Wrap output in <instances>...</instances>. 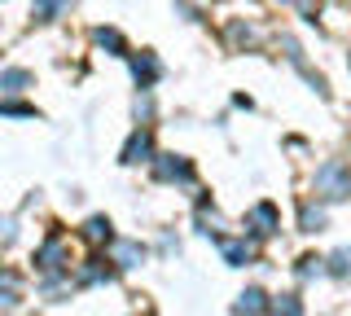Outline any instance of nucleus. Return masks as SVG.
I'll return each mask as SVG.
<instances>
[{
    "label": "nucleus",
    "instance_id": "7ed1b4c3",
    "mask_svg": "<svg viewBox=\"0 0 351 316\" xmlns=\"http://www.w3.org/2000/svg\"><path fill=\"white\" fill-rule=\"evenodd\" d=\"M158 176L162 180H193V167L184 158H176V154H162L158 158Z\"/></svg>",
    "mask_w": 351,
    "mask_h": 316
},
{
    "label": "nucleus",
    "instance_id": "2eb2a0df",
    "mask_svg": "<svg viewBox=\"0 0 351 316\" xmlns=\"http://www.w3.org/2000/svg\"><path fill=\"white\" fill-rule=\"evenodd\" d=\"M285 5H294V9H303L307 18L316 23V9H321V0H285Z\"/></svg>",
    "mask_w": 351,
    "mask_h": 316
},
{
    "label": "nucleus",
    "instance_id": "dca6fc26",
    "mask_svg": "<svg viewBox=\"0 0 351 316\" xmlns=\"http://www.w3.org/2000/svg\"><path fill=\"white\" fill-rule=\"evenodd\" d=\"M62 9V0H40V18H53Z\"/></svg>",
    "mask_w": 351,
    "mask_h": 316
},
{
    "label": "nucleus",
    "instance_id": "423d86ee",
    "mask_svg": "<svg viewBox=\"0 0 351 316\" xmlns=\"http://www.w3.org/2000/svg\"><path fill=\"white\" fill-rule=\"evenodd\" d=\"M132 71H136L141 84H154V80H158V62H154L149 53H145V58H132Z\"/></svg>",
    "mask_w": 351,
    "mask_h": 316
},
{
    "label": "nucleus",
    "instance_id": "f03ea898",
    "mask_svg": "<svg viewBox=\"0 0 351 316\" xmlns=\"http://www.w3.org/2000/svg\"><path fill=\"white\" fill-rule=\"evenodd\" d=\"M246 224H250V233H255V237H272V233H277V224H281L277 220V206H272V202H259L255 211H250Z\"/></svg>",
    "mask_w": 351,
    "mask_h": 316
},
{
    "label": "nucleus",
    "instance_id": "20e7f679",
    "mask_svg": "<svg viewBox=\"0 0 351 316\" xmlns=\"http://www.w3.org/2000/svg\"><path fill=\"white\" fill-rule=\"evenodd\" d=\"M154 154V145H149V132H136L128 141V149H123V162H149Z\"/></svg>",
    "mask_w": 351,
    "mask_h": 316
},
{
    "label": "nucleus",
    "instance_id": "f257e3e1",
    "mask_svg": "<svg viewBox=\"0 0 351 316\" xmlns=\"http://www.w3.org/2000/svg\"><path fill=\"white\" fill-rule=\"evenodd\" d=\"M316 193H321L325 202H338L351 193V162L343 158H329L321 171H316Z\"/></svg>",
    "mask_w": 351,
    "mask_h": 316
},
{
    "label": "nucleus",
    "instance_id": "6e6552de",
    "mask_svg": "<svg viewBox=\"0 0 351 316\" xmlns=\"http://www.w3.org/2000/svg\"><path fill=\"white\" fill-rule=\"evenodd\" d=\"M84 237H88V242H110V220H101V215L88 220L84 224Z\"/></svg>",
    "mask_w": 351,
    "mask_h": 316
},
{
    "label": "nucleus",
    "instance_id": "f8f14e48",
    "mask_svg": "<svg viewBox=\"0 0 351 316\" xmlns=\"http://www.w3.org/2000/svg\"><path fill=\"white\" fill-rule=\"evenodd\" d=\"M27 80H31L27 71H5V80H0V84H5V93H22V84H27Z\"/></svg>",
    "mask_w": 351,
    "mask_h": 316
},
{
    "label": "nucleus",
    "instance_id": "1a4fd4ad",
    "mask_svg": "<svg viewBox=\"0 0 351 316\" xmlns=\"http://www.w3.org/2000/svg\"><path fill=\"white\" fill-rule=\"evenodd\" d=\"M136 259H145V250H141L136 242H123V246H119V268H136Z\"/></svg>",
    "mask_w": 351,
    "mask_h": 316
},
{
    "label": "nucleus",
    "instance_id": "9d476101",
    "mask_svg": "<svg viewBox=\"0 0 351 316\" xmlns=\"http://www.w3.org/2000/svg\"><path fill=\"white\" fill-rule=\"evenodd\" d=\"M263 308H268V303H263V290H246L237 299V312H263Z\"/></svg>",
    "mask_w": 351,
    "mask_h": 316
},
{
    "label": "nucleus",
    "instance_id": "f3484780",
    "mask_svg": "<svg viewBox=\"0 0 351 316\" xmlns=\"http://www.w3.org/2000/svg\"><path fill=\"white\" fill-rule=\"evenodd\" d=\"M299 272H303V277H316V272H321V259H303Z\"/></svg>",
    "mask_w": 351,
    "mask_h": 316
},
{
    "label": "nucleus",
    "instance_id": "0eeeda50",
    "mask_svg": "<svg viewBox=\"0 0 351 316\" xmlns=\"http://www.w3.org/2000/svg\"><path fill=\"white\" fill-rule=\"evenodd\" d=\"M224 259H228L233 268L250 264V246H246V242H224Z\"/></svg>",
    "mask_w": 351,
    "mask_h": 316
},
{
    "label": "nucleus",
    "instance_id": "9b49d317",
    "mask_svg": "<svg viewBox=\"0 0 351 316\" xmlns=\"http://www.w3.org/2000/svg\"><path fill=\"white\" fill-rule=\"evenodd\" d=\"M321 224H325V211H321V206H303V228H307V233H316Z\"/></svg>",
    "mask_w": 351,
    "mask_h": 316
},
{
    "label": "nucleus",
    "instance_id": "4468645a",
    "mask_svg": "<svg viewBox=\"0 0 351 316\" xmlns=\"http://www.w3.org/2000/svg\"><path fill=\"white\" fill-rule=\"evenodd\" d=\"M329 264H334V268H329L334 277H347V272H351V250H338V255L329 259Z\"/></svg>",
    "mask_w": 351,
    "mask_h": 316
},
{
    "label": "nucleus",
    "instance_id": "39448f33",
    "mask_svg": "<svg viewBox=\"0 0 351 316\" xmlns=\"http://www.w3.org/2000/svg\"><path fill=\"white\" fill-rule=\"evenodd\" d=\"M58 259H62V237H49V242H44V250L36 255V264H40L44 272H58V268H62Z\"/></svg>",
    "mask_w": 351,
    "mask_h": 316
},
{
    "label": "nucleus",
    "instance_id": "ddd939ff",
    "mask_svg": "<svg viewBox=\"0 0 351 316\" xmlns=\"http://www.w3.org/2000/svg\"><path fill=\"white\" fill-rule=\"evenodd\" d=\"M97 45H101V49H114V53H123V40H119V31H97Z\"/></svg>",
    "mask_w": 351,
    "mask_h": 316
}]
</instances>
